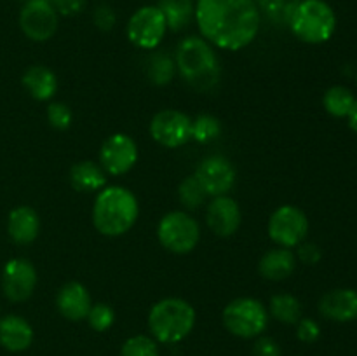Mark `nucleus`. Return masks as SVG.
Listing matches in <instances>:
<instances>
[{
    "instance_id": "nucleus-1",
    "label": "nucleus",
    "mask_w": 357,
    "mask_h": 356,
    "mask_svg": "<svg viewBox=\"0 0 357 356\" xmlns=\"http://www.w3.org/2000/svg\"><path fill=\"white\" fill-rule=\"evenodd\" d=\"M201 37L223 51H241L257 38L261 14L255 0H195Z\"/></svg>"
},
{
    "instance_id": "nucleus-2",
    "label": "nucleus",
    "mask_w": 357,
    "mask_h": 356,
    "mask_svg": "<svg viewBox=\"0 0 357 356\" xmlns=\"http://www.w3.org/2000/svg\"><path fill=\"white\" fill-rule=\"evenodd\" d=\"M139 216L136 195L122 185H107L96 194L93 205V225L107 237L124 236Z\"/></svg>"
},
{
    "instance_id": "nucleus-3",
    "label": "nucleus",
    "mask_w": 357,
    "mask_h": 356,
    "mask_svg": "<svg viewBox=\"0 0 357 356\" xmlns=\"http://www.w3.org/2000/svg\"><path fill=\"white\" fill-rule=\"evenodd\" d=\"M174 63L181 79L192 89L204 93L211 91L220 80V61L215 47L199 35L185 37L178 44Z\"/></svg>"
},
{
    "instance_id": "nucleus-4",
    "label": "nucleus",
    "mask_w": 357,
    "mask_h": 356,
    "mask_svg": "<svg viewBox=\"0 0 357 356\" xmlns=\"http://www.w3.org/2000/svg\"><path fill=\"white\" fill-rule=\"evenodd\" d=\"M194 306L180 297H166L152 306L149 313L150 335L160 344H178L192 334L195 327Z\"/></svg>"
},
{
    "instance_id": "nucleus-5",
    "label": "nucleus",
    "mask_w": 357,
    "mask_h": 356,
    "mask_svg": "<svg viewBox=\"0 0 357 356\" xmlns=\"http://www.w3.org/2000/svg\"><path fill=\"white\" fill-rule=\"evenodd\" d=\"M288 27L305 44H324L337 30V14L326 0H302Z\"/></svg>"
},
{
    "instance_id": "nucleus-6",
    "label": "nucleus",
    "mask_w": 357,
    "mask_h": 356,
    "mask_svg": "<svg viewBox=\"0 0 357 356\" xmlns=\"http://www.w3.org/2000/svg\"><path fill=\"white\" fill-rule=\"evenodd\" d=\"M223 327L239 339H257L268 325V311L253 297L230 300L222 313Z\"/></svg>"
},
{
    "instance_id": "nucleus-7",
    "label": "nucleus",
    "mask_w": 357,
    "mask_h": 356,
    "mask_svg": "<svg viewBox=\"0 0 357 356\" xmlns=\"http://www.w3.org/2000/svg\"><path fill=\"white\" fill-rule=\"evenodd\" d=\"M157 239L164 250L174 255H187L201 239V225L187 212H169L157 225Z\"/></svg>"
},
{
    "instance_id": "nucleus-8",
    "label": "nucleus",
    "mask_w": 357,
    "mask_h": 356,
    "mask_svg": "<svg viewBox=\"0 0 357 356\" xmlns=\"http://www.w3.org/2000/svg\"><path fill=\"white\" fill-rule=\"evenodd\" d=\"M268 237L278 246L295 248L303 243L309 232V218L298 206L282 205L268 218Z\"/></svg>"
},
{
    "instance_id": "nucleus-9",
    "label": "nucleus",
    "mask_w": 357,
    "mask_h": 356,
    "mask_svg": "<svg viewBox=\"0 0 357 356\" xmlns=\"http://www.w3.org/2000/svg\"><path fill=\"white\" fill-rule=\"evenodd\" d=\"M166 31V20L157 6L139 7L138 10L132 13L128 21V27H126L129 42L145 51L159 47Z\"/></svg>"
},
{
    "instance_id": "nucleus-10",
    "label": "nucleus",
    "mask_w": 357,
    "mask_h": 356,
    "mask_svg": "<svg viewBox=\"0 0 357 356\" xmlns=\"http://www.w3.org/2000/svg\"><path fill=\"white\" fill-rule=\"evenodd\" d=\"M59 14L49 0H28L20 10V28L33 42H47L58 31Z\"/></svg>"
},
{
    "instance_id": "nucleus-11",
    "label": "nucleus",
    "mask_w": 357,
    "mask_h": 356,
    "mask_svg": "<svg viewBox=\"0 0 357 356\" xmlns=\"http://www.w3.org/2000/svg\"><path fill=\"white\" fill-rule=\"evenodd\" d=\"M150 136L166 149H178L192 140V119L174 108H166L153 115Z\"/></svg>"
},
{
    "instance_id": "nucleus-12",
    "label": "nucleus",
    "mask_w": 357,
    "mask_h": 356,
    "mask_svg": "<svg viewBox=\"0 0 357 356\" xmlns=\"http://www.w3.org/2000/svg\"><path fill=\"white\" fill-rule=\"evenodd\" d=\"M138 163V145L126 133H115L103 142L100 149V164L105 173L121 177Z\"/></svg>"
},
{
    "instance_id": "nucleus-13",
    "label": "nucleus",
    "mask_w": 357,
    "mask_h": 356,
    "mask_svg": "<svg viewBox=\"0 0 357 356\" xmlns=\"http://www.w3.org/2000/svg\"><path fill=\"white\" fill-rule=\"evenodd\" d=\"M37 269L26 258H10L2 271L3 295L10 302H24L37 286Z\"/></svg>"
},
{
    "instance_id": "nucleus-14",
    "label": "nucleus",
    "mask_w": 357,
    "mask_h": 356,
    "mask_svg": "<svg viewBox=\"0 0 357 356\" xmlns=\"http://www.w3.org/2000/svg\"><path fill=\"white\" fill-rule=\"evenodd\" d=\"M195 178L211 198L229 194L236 184V168L225 156H209L199 163Z\"/></svg>"
},
{
    "instance_id": "nucleus-15",
    "label": "nucleus",
    "mask_w": 357,
    "mask_h": 356,
    "mask_svg": "<svg viewBox=\"0 0 357 356\" xmlns=\"http://www.w3.org/2000/svg\"><path fill=\"white\" fill-rule=\"evenodd\" d=\"M243 222V213H241L239 202L230 195H218L213 198V201L206 209V223L211 229L213 234L218 237H230L239 230Z\"/></svg>"
},
{
    "instance_id": "nucleus-16",
    "label": "nucleus",
    "mask_w": 357,
    "mask_h": 356,
    "mask_svg": "<svg viewBox=\"0 0 357 356\" xmlns=\"http://www.w3.org/2000/svg\"><path fill=\"white\" fill-rule=\"evenodd\" d=\"M56 307L65 320L82 321L86 320L93 307V299H91L89 290L82 283L68 281L58 290Z\"/></svg>"
},
{
    "instance_id": "nucleus-17",
    "label": "nucleus",
    "mask_w": 357,
    "mask_h": 356,
    "mask_svg": "<svg viewBox=\"0 0 357 356\" xmlns=\"http://www.w3.org/2000/svg\"><path fill=\"white\" fill-rule=\"evenodd\" d=\"M319 313L337 323L357 320V292L352 288L331 290L321 297Z\"/></svg>"
},
{
    "instance_id": "nucleus-18",
    "label": "nucleus",
    "mask_w": 357,
    "mask_h": 356,
    "mask_svg": "<svg viewBox=\"0 0 357 356\" xmlns=\"http://www.w3.org/2000/svg\"><path fill=\"white\" fill-rule=\"evenodd\" d=\"M33 342V328L24 318L7 314L0 318V346L9 353H23Z\"/></svg>"
},
{
    "instance_id": "nucleus-19",
    "label": "nucleus",
    "mask_w": 357,
    "mask_h": 356,
    "mask_svg": "<svg viewBox=\"0 0 357 356\" xmlns=\"http://www.w3.org/2000/svg\"><path fill=\"white\" fill-rule=\"evenodd\" d=\"M7 232L16 244L33 243L40 232V216L31 206H17L9 213Z\"/></svg>"
},
{
    "instance_id": "nucleus-20",
    "label": "nucleus",
    "mask_w": 357,
    "mask_h": 356,
    "mask_svg": "<svg viewBox=\"0 0 357 356\" xmlns=\"http://www.w3.org/2000/svg\"><path fill=\"white\" fill-rule=\"evenodd\" d=\"M296 267V255L289 248H272L258 262V272L268 281H282L289 278Z\"/></svg>"
},
{
    "instance_id": "nucleus-21",
    "label": "nucleus",
    "mask_w": 357,
    "mask_h": 356,
    "mask_svg": "<svg viewBox=\"0 0 357 356\" xmlns=\"http://www.w3.org/2000/svg\"><path fill=\"white\" fill-rule=\"evenodd\" d=\"M21 82H23L28 94L37 101L51 100L58 91V77L49 66L44 65L28 66Z\"/></svg>"
},
{
    "instance_id": "nucleus-22",
    "label": "nucleus",
    "mask_w": 357,
    "mask_h": 356,
    "mask_svg": "<svg viewBox=\"0 0 357 356\" xmlns=\"http://www.w3.org/2000/svg\"><path fill=\"white\" fill-rule=\"evenodd\" d=\"M70 184L77 192H100L107 187V173L93 161H80L70 168Z\"/></svg>"
},
{
    "instance_id": "nucleus-23",
    "label": "nucleus",
    "mask_w": 357,
    "mask_h": 356,
    "mask_svg": "<svg viewBox=\"0 0 357 356\" xmlns=\"http://www.w3.org/2000/svg\"><path fill=\"white\" fill-rule=\"evenodd\" d=\"M157 7L166 20L167 30L181 31L195 20V0H159Z\"/></svg>"
},
{
    "instance_id": "nucleus-24",
    "label": "nucleus",
    "mask_w": 357,
    "mask_h": 356,
    "mask_svg": "<svg viewBox=\"0 0 357 356\" xmlns=\"http://www.w3.org/2000/svg\"><path fill=\"white\" fill-rule=\"evenodd\" d=\"M268 316L284 325H296L302 316V304L291 293H275L271 297Z\"/></svg>"
},
{
    "instance_id": "nucleus-25",
    "label": "nucleus",
    "mask_w": 357,
    "mask_h": 356,
    "mask_svg": "<svg viewBox=\"0 0 357 356\" xmlns=\"http://www.w3.org/2000/svg\"><path fill=\"white\" fill-rule=\"evenodd\" d=\"M258 10L275 27H288L302 0H255Z\"/></svg>"
},
{
    "instance_id": "nucleus-26",
    "label": "nucleus",
    "mask_w": 357,
    "mask_h": 356,
    "mask_svg": "<svg viewBox=\"0 0 357 356\" xmlns=\"http://www.w3.org/2000/svg\"><path fill=\"white\" fill-rule=\"evenodd\" d=\"M150 82L153 86H167L176 75V63L166 52H153L150 56L149 70H146Z\"/></svg>"
},
{
    "instance_id": "nucleus-27",
    "label": "nucleus",
    "mask_w": 357,
    "mask_h": 356,
    "mask_svg": "<svg viewBox=\"0 0 357 356\" xmlns=\"http://www.w3.org/2000/svg\"><path fill=\"white\" fill-rule=\"evenodd\" d=\"M356 98L351 89L344 86H333L324 93L323 105L326 112L333 117H347L354 105Z\"/></svg>"
},
{
    "instance_id": "nucleus-28",
    "label": "nucleus",
    "mask_w": 357,
    "mask_h": 356,
    "mask_svg": "<svg viewBox=\"0 0 357 356\" xmlns=\"http://www.w3.org/2000/svg\"><path fill=\"white\" fill-rule=\"evenodd\" d=\"M206 191L202 188V185L199 184V180L195 178V175H190V177H185L183 180L178 185V199H180L181 205L187 209H197L204 205Z\"/></svg>"
},
{
    "instance_id": "nucleus-29",
    "label": "nucleus",
    "mask_w": 357,
    "mask_h": 356,
    "mask_svg": "<svg viewBox=\"0 0 357 356\" xmlns=\"http://www.w3.org/2000/svg\"><path fill=\"white\" fill-rule=\"evenodd\" d=\"M222 133V122L211 114H201L192 121V140L197 143H209Z\"/></svg>"
},
{
    "instance_id": "nucleus-30",
    "label": "nucleus",
    "mask_w": 357,
    "mask_h": 356,
    "mask_svg": "<svg viewBox=\"0 0 357 356\" xmlns=\"http://www.w3.org/2000/svg\"><path fill=\"white\" fill-rule=\"evenodd\" d=\"M159 342L152 335H132L126 339L121 348V356H159Z\"/></svg>"
},
{
    "instance_id": "nucleus-31",
    "label": "nucleus",
    "mask_w": 357,
    "mask_h": 356,
    "mask_svg": "<svg viewBox=\"0 0 357 356\" xmlns=\"http://www.w3.org/2000/svg\"><path fill=\"white\" fill-rule=\"evenodd\" d=\"M86 320L94 332H107L108 328H112V325H114L115 311L105 302L93 304Z\"/></svg>"
},
{
    "instance_id": "nucleus-32",
    "label": "nucleus",
    "mask_w": 357,
    "mask_h": 356,
    "mask_svg": "<svg viewBox=\"0 0 357 356\" xmlns=\"http://www.w3.org/2000/svg\"><path fill=\"white\" fill-rule=\"evenodd\" d=\"M45 115H47L49 124L54 129H58V131H65L73 122L72 110H70L68 105L61 103V101H52V103H49Z\"/></svg>"
},
{
    "instance_id": "nucleus-33",
    "label": "nucleus",
    "mask_w": 357,
    "mask_h": 356,
    "mask_svg": "<svg viewBox=\"0 0 357 356\" xmlns=\"http://www.w3.org/2000/svg\"><path fill=\"white\" fill-rule=\"evenodd\" d=\"M93 23L98 30L110 31L117 24V14L108 3H100L93 13Z\"/></svg>"
},
{
    "instance_id": "nucleus-34",
    "label": "nucleus",
    "mask_w": 357,
    "mask_h": 356,
    "mask_svg": "<svg viewBox=\"0 0 357 356\" xmlns=\"http://www.w3.org/2000/svg\"><path fill=\"white\" fill-rule=\"evenodd\" d=\"M321 328L317 325V321H314L312 318H300V321L296 323V337L298 341L305 342V344H312L319 339Z\"/></svg>"
},
{
    "instance_id": "nucleus-35",
    "label": "nucleus",
    "mask_w": 357,
    "mask_h": 356,
    "mask_svg": "<svg viewBox=\"0 0 357 356\" xmlns=\"http://www.w3.org/2000/svg\"><path fill=\"white\" fill-rule=\"evenodd\" d=\"M281 346L267 335L257 337L253 344V356H281Z\"/></svg>"
},
{
    "instance_id": "nucleus-36",
    "label": "nucleus",
    "mask_w": 357,
    "mask_h": 356,
    "mask_svg": "<svg viewBox=\"0 0 357 356\" xmlns=\"http://www.w3.org/2000/svg\"><path fill=\"white\" fill-rule=\"evenodd\" d=\"M59 16H75L82 13L87 0H49Z\"/></svg>"
},
{
    "instance_id": "nucleus-37",
    "label": "nucleus",
    "mask_w": 357,
    "mask_h": 356,
    "mask_svg": "<svg viewBox=\"0 0 357 356\" xmlns=\"http://www.w3.org/2000/svg\"><path fill=\"white\" fill-rule=\"evenodd\" d=\"M298 258L303 264L314 265L321 260V250L312 243H302L298 244Z\"/></svg>"
},
{
    "instance_id": "nucleus-38",
    "label": "nucleus",
    "mask_w": 357,
    "mask_h": 356,
    "mask_svg": "<svg viewBox=\"0 0 357 356\" xmlns=\"http://www.w3.org/2000/svg\"><path fill=\"white\" fill-rule=\"evenodd\" d=\"M347 119H349V126H351L352 131L357 133V100L354 101V105H352V108H351V112H349Z\"/></svg>"
},
{
    "instance_id": "nucleus-39",
    "label": "nucleus",
    "mask_w": 357,
    "mask_h": 356,
    "mask_svg": "<svg viewBox=\"0 0 357 356\" xmlns=\"http://www.w3.org/2000/svg\"><path fill=\"white\" fill-rule=\"evenodd\" d=\"M23 2H28V0H23Z\"/></svg>"
}]
</instances>
